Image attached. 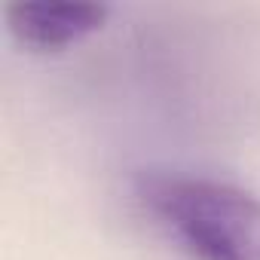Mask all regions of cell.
Segmentation results:
<instances>
[{
  "mask_svg": "<svg viewBox=\"0 0 260 260\" xmlns=\"http://www.w3.org/2000/svg\"><path fill=\"white\" fill-rule=\"evenodd\" d=\"M138 196L193 260H260V199L211 178L150 175Z\"/></svg>",
  "mask_w": 260,
  "mask_h": 260,
  "instance_id": "obj_1",
  "label": "cell"
},
{
  "mask_svg": "<svg viewBox=\"0 0 260 260\" xmlns=\"http://www.w3.org/2000/svg\"><path fill=\"white\" fill-rule=\"evenodd\" d=\"M7 25L13 37L34 52H61L98 34L110 16L104 4H49L16 0L7 4Z\"/></svg>",
  "mask_w": 260,
  "mask_h": 260,
  "instance_id": "obj_2",
  "label": "cell"
}]
</instances>
